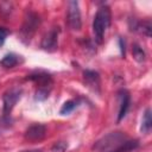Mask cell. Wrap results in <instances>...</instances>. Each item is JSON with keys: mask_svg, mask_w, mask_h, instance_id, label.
<instances>
[{"mask_svg": "<svg viewBox=\"0 0 152 152\" xmlns=\"http://www.w3.org/2000/svg\"><path fill=\"white\" fill-rule=\"evenodd\" d=\"M10 34V30L6 28V27H0V46L4 45L7 36Z\"/></svg>", "mask_w": 152, "mask_h": 152, "instance_id": "cell-18", "label": "cell"}, {"mask_svg": "<svg viewBox=\"0 0 152 152\" xmlns=\"http://www.w3.org/2000/svg\"><path fill=\"white\" fill-rule=\"evenodd\" d=\"M39 25H40L39 15L37 13L32 12V11H28L25 15L24 24H23L21 30H20L21 39L24 42H30V39L32 38V36L34 34V32H36V30L38 28Z\"/></svg>", "mask_w": 152, "mask_h": 152, "instance_id": "cell-3", "label": "cell"}, {"mask_svg": "<svg viewBox=\"0 0 152 152\" xmlns=\"http://www.w3.org/2000/svg\"><path fill=\"white\" fill-rule=\"evenodd\" d=\"M28 80L34 81L38 84V88H44V89H51V84H52V78L49 74L46 72H36V74H31L28 77Z\"/></svg>", "mask_w": 152, "mask_h": 152, "instance_id": "cell-10", "label": "cell"}, {"mask_svg": "<svg viewBox=\"0 0 152 152\" xmlns=\"http://www.w3.org/2000/svg\"><path fill=\"white\" fill-rule=\"evenodd\" d=\"M126 140H127V137L122 132H112L104 135L102 139L97 140L94 145V150L99 152H109Z\"/></svg>", "mask_w": 152, "mask_h": 152, "instance_id": "cell-2", "label": "cell"}, {"mask_svg": "<svg viewBox=\"0 0 152 152\" xmlns=\"http://www.w3.org/2000/svg\"><path fill=\"white\" fill-rule=\"evenodd\" d=\"M151 127H152V120H151V109L147 108L144 113V116H142V121H141V132L144 134H148L150 131H151Z\"/></svg>", "mask_w": 152, "mask_h": 152, "instance_id": "cell-13", "label": "cell"}, {"mask_svg": "<svg viewBox=\"0 0 152 152\" xmlns=\"http://www.w3.org/2000/svg\"><path fill=\"white\" fill-rule=\"evenodd\" d=\"M132 53H133L134 59H135L137 62H139V63L144 62L145 58H146V53H145V51H144L142 48H141L140 45H138V44H134V45H133Z\"/></svg>", "mask_w": 152, "mask_h": 152, "instance_id": "cell-15", "label": "cell"}, {"mask_svg": "<svg viewBox=\"0 0 152 152\" xmlns=\"http://www.w3.org/2000/svg\"><path fill=\"white\" fill-rule=\"evenodd\" d=\"M21 62H23V59L20 56H18L15 53H7L0 61V65L4 68H14L15 65H18Z\"/></svg>", "mask_w": 152, "mask_h": 152, "instance_id": "cell-11", "label": "cell"}, {"mask_svg": "<svg viewBox=\"0 0 152 152\" xmlns=\"http://www.w3.org/2000/svg\"><path fill=\"white\" fill-rule=\"evenodd\" d=\"M10 118H2L1 120H0V134H1V132L4 131V129H6L8 126H10Z\"/></svg>", "mask_w": 152, "mask_h": 152, "instance_id": "cell-19", "label": "cell"}, {"mask_svg": "<svg viewBox=\"0 0 152 152\" xmlns=\"http://www.w3.org/2000/svg\"><path fill=\"white\" fill-rule=\"evenodd\" d=\"M68 147V145L64 141H58L52 146V151L53 152H63L65 148Z\"/></svg>", "mask_w": 152, "mask_h": 152, "instance_id": "cell-17", "label": "cell"}, {"mask_svg": "<svg viewBox=\"0 0 152 152\" xmlns=\"http://www.w3.org/2000/svg\"><path fill=\"white\" fill-rule=\"evenodd\" d=\"M68 26L72 31H80L82 27V19H81V11L78 2L71 0L68 2Z\"/></svg>", "mask_w": 152, "mask_h": 152, "instance_id": "cell-5", "label": "cell"}, {"mask_svg": "<svg viewBox=\"0 0 152 152\" xmlns=\"http://www.w3.org/2000/svg\"><path fill=\"white\" fill-rule=\"evenodd\" d=\"M78 103H80V101H78V100H69V101L64 102V104L62 106V108H61L59 113H61L62 115L69 114V113H71V112H72V110L78 106Z\"/></svg>", "mask_w": 152, "mask_h": 152, "instance_id": "cell-14", "label": "cell"}, {"mask_svg": "<svg viewBox=\"0 0 152 152\" xmlns=\"http://www.w3.org/2000/svg\"><path fill=\"white\" fill-rule=\"evenodd\" d=\"M137 30L142 32L146 37H150L151 36V23H150V20H146L144 23H139Z\"/></svg>", "mask_w": 152, "mask_h": 152, "instance_id": "cell-16", "label": "cell"}, {"mask_svg": "<svg viewBox=\"0 0 152 152\" xmlns=\"http://www.w3.org/2000/svg\"><path fill=\"white\" fill-rule=\"evenodd\" d=\"M119 100H120V107H119V114H118V121H121L127 112H128V108H129V104H131V95L127 90L125 89H121L119 93Z\"/></svg>", "mask_w": 152, "mask_h": 152, "instance_id": "cell-9", "label": "cell"}, {"mask_svg": "<svg viewBox=\"0 0 152 152\" xmlns=\"http://www.w3.org/2000/svg\"><path fill=\"white\" fill-rule=\"evenodd\" d=\"M110 20H112V14H110L109 7L104 5L101 6L97 10L93 20V32L97 44H101L103 42V37L107 28L110 25Z\"/></svg>", "mask_w": 152, "mask_h": 152, "instance_id": "cell-1", "label": "cell"}, {"mask_svg": "<svg viewBox=\"0 0 152 152\" xmlns=\"http://www.w3.org/2000/svg\"><path fill=\"white\" fill-rule=\"evenodd\" d=\"M84 83L88 88H90L95 93H100V75L94 70H86L83 72Z\"/></svg>", "mask_w": 152, "mask_h": 152, "instance_id": "cell-8", "label": "cell"}, {"mask_svg": "<svg viewBox=\"0 0 152 152\" xmlns=\"http://www.w3.org/2000/svg\"><path fill=\"white\" fill-rule=\"evenodd\" d=\"M45 134H46V127L42 124H34L25 131V138L30 141L40 140L45 137Z\"/></svg>", "mask_w": 152, "mask_h": 152, "instance_id": "cell-7", "label": "cell"}, {"mask_svg": "<svg viewBox=\"0 0 152 152\" xmlns=\"http://www.w3.org/2000/svg\"><path fill=\"white\" fill-rule=\"evenodd\" d=\"M119 43H120V50H121V55L125 56V42L122 40V38L119 39Z\"/></svg>", "mask_w": 152, "mask_h": 152, "instance_id": "cell-20", "label": "cell"}, {"mask_svg": "<svg viewBox=\"0 0 152 152\" xmlns=\"http://www.w3.org/2000/svg\"><path fill=\"white\" fill-rule=\"evenodd\" d=\"M58 33H59V28L58 27H52L43 38L42 40V49L45 51H55L57 49L58 45Z\"/></svg>", "mask_w": 152, "mask_h": 152, "instance_id": "cell-6", "label": "cell"}, {"mask_svg": "<svg viewBox=\"0 0 152 152\" xmlns=\"http://www.w3.org/2000/svg\"><path fill=\"white\" fill-rule=\"evenodd\" d=\"M23 95V90L20 88L13 87L4 93L2 95V114L4 118H10L11 112L13 110L17 102L20 100Z\"/></svg>", "mask_w": 152, "mask_h": 152, "instance_id": "cell-4", "label": "cell"}, {"mask_svg": "<svg viewBox=\"0 0 152 152\" xmlns=\"http://www.w3.org/2000/svg\"><path fill=\"white\" fill-rule=\"evenodd\" d=\"M139 146V141L138 140H126V141H124L121 145H119L118 147H115V148H113L112 151H109V152H132V151H134L137 147Z\"/></svg>", "mask_w": 152, "mask_h": 152, "instance_id": "cell-12", "label": "cell"}]
</instances>
